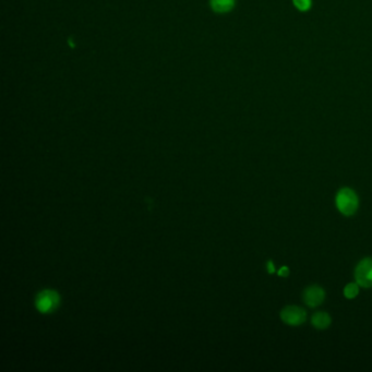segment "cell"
<instances>
[{
	"instance_id": "cell-3",
	"label": "cell",
	"mask_w": 372,
	"mask_h": 372,
	"mask_svg": "<svg viewBox=\"0 0 372 372\" xmlns=\"http://www.w3.org/2000/svg\"><path fill=\"white\" fill-rule=\"evenodd\" d=\"M356 283L362 287L372 286V259L366 258L362 260L355 270Z\"/></svg>"
},
{
	"instance_id": "cell-11",
	"label": "cell",
	"mask_w": 372,
	"mask_h": 372,
	"mask_svg": "<svg viewBox=\"0 0 372 372\" xmlns=\"http://www.w3.org/2000/svg\"><path fill=\"white\" fill-rule=\"evenodd\" d=\"M266 268H268V271L270 274H273L275 272V266H274L273 261H268V264H266Z\"/></svg>"
},
{
	"instance_id": "cell-4",
	"label": "cell",
	"mask_w": 372,
	"mask_h": 372,
	"mask_svg": "<svg viewBox=\"0 0 372 372\" xmlns=\"http://www.w3.org/2000/svg\"><path fill=\"white\" fill-rule=\"evenodd\" d=\"M59 304V296L56 292L44 290L38 294L36 298V307L40 312H50L55 310Z\"/></svg>"
},
{
	"instance_id": "cell-10",
	"label": "cell",
	"mask_w": 372,
	"mask_h": 372,
	"mask_svg": "<svg viewBox=\"0 0 372 372\" xmlns=\"http://www.w3.org/2000/svg\"><path fill=\"white\" fill-rule=\"evenodd\" d=\"M280 276H282V278H287L288 275H290V268H288L287 266H283L280 268V270L278 273Z\"/></svg>"
},
{
	"instance_id": "cell-9",
	"label": "cell",
	"mask_w": 372,
	"mask_h": 372,
	"mask_svg": "<svg viewBox=\"0 0 372 372\" xmlns=\"http://www.w3.org/2000/svg\"><path fill=\"white\" fill-rule=\"evenodd\" d=\"M294 4L299 10L306 11L310 8L311 0H294Z\"/></svg>"
},
{
	"instance_id": "cell-6",
	"label": "cell",
	"mask_w": 372,
	"mask_h": 372,
	"mask_svg": "<svg viewBox=\"0 0 372 372\" xmlns=\"http://www.w3.org/2000/svg\"><path fill=\"white\" fill-rule=\"evenodd\" d=\"M311 322L318 330H326L331 324V316L326 312H316L311 318Z\"/></svg>"
},
{
	"instance_id": "cell-8",
	"label": "cell",
	"mask_w": 372,
	"mask_h": 372,
	"mask_svg": "<svg viewBox=\"0 0 372 372\" xmlns=\"http://www.w3.org/2000/svg\"><path fill=\"white\" fill-rule=\"evenodd\" d=\"M359 292V287L357 283H350L344 288V296L348 299L355 298Z\"/></svg>"
},
{
	"instance_id": "cell-7",
	"label": "cell",
	"mask_w": 372,
	"mask_h": 372,
	"mask_svg": "<svg viewBox=\"0 0 372 372\" xmlns=\"http://www.w3.org/2000/svg\"><path fill=\"white\" fill-rule=\"evenodd\" d=\"M234 6V0H212V7L215 11L226 12Z\"/></svg>"
},
{
	"instance_id": "cell-1",
	"label": "cell",
	"mask_w": 372,
	"mask_h": 372,
	"mask_svg": "<svg viewBox=\"0 0 372 372\" xmlns=\"http://www.w3.org/2000/svg\"><path fill=\"white\" fill-rule=\"evenodd\" d=\"M359 200L356 192L350 188L340 189L336 194V206L345 216H352L357 212Z\"/></svg>"
},
{
	"instance_id": "cell-2",
	"label": "cell",
	"mask_w": 372,
	"mask_h": 372,
	"mask_svg": "<svg viewBox=\"0 0 372 372\" xmlns=\"http://www.w3.org/2000/svg\"><path fill=\"white\" fill-rule=\"evenodd\" d=\"M280 319L288 326H297L304 323L307 319V312L297 306H287L280 312Z\"/></svg>"
},
{
	"instance_id": "cell-5",
	"label": "cell",
	"mask_w": 372,
	"mask_h": 372,
	"mask_svg": "<svg viewBox=\"0 0 372 372\" xmlns=\"http://www.w3.org/2000/svg\"><path fill=\"white\" fill-rule=\"evenodd\" d=\"M326 298V292L319 286H310L304 292V302L311 308L320 306Z\"/></svg>"
}]
</instances>
